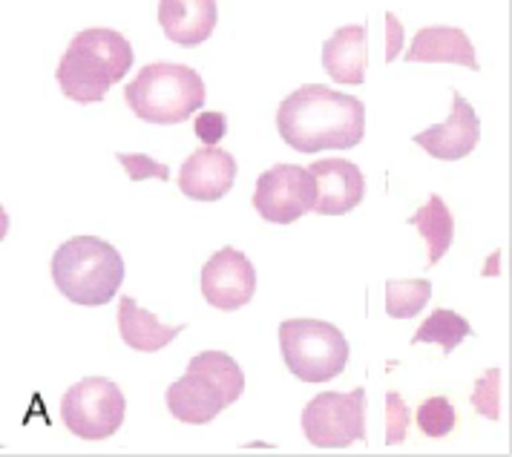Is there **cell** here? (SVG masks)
<instances>
[{
	"label": "cell",
	"instance_id": "7c38bea8",
	"mask_svg": "<svg viewBox=\"0 0 512 457\" xmlns=\"http://www.w3.org/2000/svg\"><path fill=\"white\" fill-rule=\"evenodd\" d=\"M239 164L222 147H202L190 153L179 173V190L193 202H219L231 193Z\"/></svg>",
	"mask_w": 512,
	"mask_h": 457
},
{
	"label": "cell",
	"instance_id": "9c48e42d",
	"mask_svg": "<svg viewBox=\"0 0 512 457\" xmlns=\"http://www.w3.org/2000/svg\"><path fill=\"white\" fill-rule=\"evenodd\" d=\"M202 297L219 311H239L256 294L254 262L233 245H225L210 256L199 276Z\"/></svg>",
	"mask_w": 512,
	"mask_h": 457
},
{
	"label": "cell",
	"instance_id": "8992f818",
	"mask_svg": "<svg viewBox=\"0 0 512 457\" xmlns=\"http://www.w3.org/2000/svg\"><path fill=\"white\" fill-rule=\"evenodd\" d=\"M127 400L107 377H84L61 397V420L81 440H107L121 429Z\"/></svg>",
	"mask_w": 512,
	"mask_h": 457
},
{
	"label": "cell",
	"instance_id": "4fadbf2b",
	"mask_svg": "<svg viewBox=\"0 0 512 457\" xmlns=\"http://www.w3.org/2000/svg\"><path fill=\"white\" fill-rule=\"evenodd\" d=\"M317 184V205L320 216H346L366 196V176L363 170L346 159H323L308 167Z\"/></svg>",
	"mask_w": 512,
	"mask_h": 457
},
{
	"label": "cell",
	"instance_id": "5bb4252c",
	"mask_svg": "<svg viewBox=\"0 0 512 457\" xmlns=\"http://www.w3.org/2000/svg\"><path fill=\"white\" fill-rule=\"evenodd\" d=\"M323 67L337 84H363L369 69V26H340L323 44Z\"/></svg>",
	"mask_w": 512,
	"mask_h": 457
},
{
	"label": "cell",
	"instance_id": "5b68a950",
	"mask_svg": "<svg viewBox=\"0 0 512 457\" xmlns=\"http://www.w3.org/2000/svg\"><path fill=\"white\" fill-rule=\"evenodd\" d=\"M277 337L285 368L303 383H328L349 366L351 345L334 322L285 320Z\"/></svg>",
	"mask_w": 512,
	"mask_h": 457
},
{
	"label": "cell",
	"instance_id": "8fae6325",
	"mask_svg": "<svg viewBox=\"0 0 512 457\" xmlns=\"http://www.w3.org/2000/svg\"><path fill=\"white\" fill-rule=\"evenodd\" d=\"M228 406L231 403H228L225 389L205 368L187 366L185 377H179L167 389V409L179 423H187V426H205L210 420H216Z\"/></svg>",
	"mask_w": 512,
	"mask_h": 457
},
{
	"label": "cell",
	"instance_id": "7402d4cb",
	"mask_svg": "<svg viewBox=\"0 0 512 457\" xmlns=\"http://www.w3.org/2000/svg\"><path fill=\"white\" fill-rule=\"evenodd\" d=\"M415 420H418V429L423 435L438 440V437H446L455 429V420H458V417H455V406H452L446 397L435 394V397H426V400L420 403Z\"/></svg>",
	"mask_w": 512,
	"mask_h": 457
},
{
	"label": "cell",
	"instance_id": "ffe728a7",
	"mask_svg": "<svg viewBox=\"0 0 512 457\" xmlns=\"http://www.w3.org/2000/svg\"><path fill=\"white\" fill-rule=\"evenodd\" d=\"M432 282L429 279H389L386 282V314L392 320H412L429 305Z\"/></svg>",
	"mask_w": 512,
	"mask_h": 457
},
{
	"label": "cell",
	"instance_id": "7a4b0ae2",
	"mask_svg": "<svg viewBox=\"0 0 512 457\" xmlns=\"http://www.w3.org/2000/svg\"><path fill=\"white\" fill-rule=\"evenodd\" d=\"M133 46L130 41L107 26H93L78 32L61 55L55 78L61 92L75 104H98L107 98L130 69H133Z\"/></svg>",
	"mask_w": 512,
	"mask_h": 457
},
{
	"label": "cell",
	"instance_id": "9a60e30c",
	"mask_svg": "<svg viewBox=\"0 0 512 457\" xmlns=\"http://www.w3.org/2000/svg\"><path fill=\"white\" fill-rule=\"evenodd\" d=\"M219 21L216 0H162L159 26L179 46H199L208 41Z\"/></svg>",
	"mask_w": 512,
	"mask_h": 457
},
{
	"label": "cell",
	"instance_id": "2e32d148",
	"mask_svg": "<svg viewBox=\"0 0 512 457\" xmlns=\"http://www.w3.org/2000/svg\"><path fill=\"white\" fill-rule=\"evenodd\" d=\"M409 64H455L478 72L475 46L461 26H426L406 52Z\"/></svg>",
	"mask_w": 512,
	"mask_h": 457
},
{
	"label": "cell",
	"instance_id": "30bf717a",
	"mask_svg": "<svg viewBox=\"0 0 512 457\" xmlns=\"http://www.w3.org/2000/svg\"><path fill=\"white\" fill-rule=\"evenodd\" d=\"M481 138V118L475 107L458 90H452V110L443 124H435L412 138L432 159L461 161L478 147Z\"/></svg>",
	"mask_w": 512,
	"mask_h": 457
},
{
	"label": "cell",
	"instance_id": "e0dca14e",
	"mask_svg": "<svg viewBox=\"0 0 512 457\" xmlns=\"http://www.w3.org/2000/svg\"><path fill=\"white\" fill-rule=\"evenodd\" d=\"M187 325H164L156 320V314H150L147 308H141L133 297H121L118 302V334L127 348L141 351V354H156L164 345H170Z\"/></svg>",
	"mask_w": 512,
	"mask_h": 457
},
{
	"label": "cell",
	"instance_id": "d4e9b609",
	"mask_svg": "<svg viewBox=\"0 0 512 457\" xmlns=\"http://www.w3.org/2000/svg\"><path fill=\"white\" fill-rule=\"evenodd\" d=\"M409 429V406L397 391L386 394V446H400Z\"/></svg>",
	"mask_w": 512,
	"mask_h": 457
},
{
	"label": "cell",
	"instance_id": "ac0fdd59",
	"mask_svg": "<svg viewBox=\"0 0 512 457\" xmlns=\"http://www.w3.org/2000/svg\"><path fill=\"white\" fill-rule=\"evenodd\" d=\"M406 222H409L412 228H418L420 236H423V242H426V253H429L426 265H429V268L438 265L443 256H446V251H449L452 239H455V219H452L446 202H443L438 193H432V196L426 199V205L420 207L418 213H412Z\"/></svg>",
	"mask_w": 512,
	"mask_h": 457
},
{
	"label": "cell",
	"instance_id": "44dd1931",
	"mask_svg": "<svg viewBox=\"0 0 512 457\" xmlns=\"http://www.w3.org/2000/svg\"><path fill=\"white\" fill-rule=\"evenodd\" d=\"M187 366L205 368L210 377L225 389L228 403H236L242 397V391H245V374H242L239 363L233 360L231 354H225V351H202V354L190 357Z\"/></svg>",
	"mask_w": 512,
	"mask_h": 457
},
{
	"label": "cell",
	"instance_id": "52a82bcc",
	"mask_svg": "<svg viewBox=\"0 0 512 457\" xmlns=\"http://www.w3.org/2000/svg\"><path fill=\"white\" fill-rule=\"evenodd\" d=\"M303 435L317 449H346L366 440V389L323 391L303 409Z\"/></svg>",
	"mask_w": 512,
	"mask_h": 457
},
{
	"label": "cell",
	"instance_id": "3957f363",
	"mask_svg": "<svg viewBox=\"0 0 512 457\" xmlns=\"http://www.w3.org/2000/svg\"><path fill=\"white\" fill-rule=\"evenodd\" d=\"M58 294L75 305H107L124 282V259L116 245L98 236H72L49 262Z\"/></svg>",
	"mask_w": 512,
	"mask_h": 457
},
{
	"label": "cell",
	"instance_id": "484cf974",
	"mask_svg": "<svg viewBox=\"0 0 512 457\" xmlns=\"http://www.w3.org/2000/svg\"><path fill=\"white\" fill-rule=\"evenodd\" d=\"M193 133H196V138H199L205 147H216V144L225 138V133H228V118H225V113H216V110L196 115Z\"/></svg>",
	"mask_w": 512,
	"mask_h": 457
},
{
	"label": "cell",
	"instance_id": "277c9868",
	"mask_svg": "<svg viewBox=\"0 0 512 457\" xmlns=\"http://www.w3.org/2000/svg\"><path fill=\"white\" fill-rule=\"evenodd\" d=\"M205 81L193 67L156 61L124 87V101L147 124H182L205 107Z\"/></svg>",
	"mask_w": 512,
	"mask_h": 457
},
{
	"label": "cell",
	"instance_id": "6da1fadb",
	"mask_svg": "<svg viewBox=\"0 0 512 457\" xmlns=\"http://www.w3.org/2000/svg\"><path fill=\"white\" fill-rule=\"evenodd\" d=\"M277 133L300 153L351 150L366 136V104L326 84H303L280 104Z\"/></svg>",
	"mask_w": 512,
	"mask_h": 457
},
{
	"label": "cell",
	"instance_id": "603a6c76",
	"mask_svg": "<svg viewBox=\"0 0 512 457\" xmlns=\"http://www.w3.org/2000/svg\"><path fill=\"white\" fill-rule=\"evenodd\" d=\"M472 406L487 420H501V368H489L475 380Z\"/></svg>",
	"mask_w": 512,
	"mask_h": 457
},
{
	"label": "cell",
	"instance_id": "4316f807",
	"mask_svg": "<svg viewBox=\"0 0 512 457\" xmlns=\"http://www.w3.org/2000/svg\"><path fill=\"white\" fill-rule=\"evenodd\" d=\"M403 46V23L395 12H386V64H395Z\"/></svg>",
	"mask_w": 512,
	"mask_h": 457
},
{
	"label": "cell",
	"instance_id": "ba28073f",
	"mask_svg": "<svg viewBox=\"0 0 512 457\" xmlns=\"http://www.w3.org/2000/svg\"><path fill=\"white\" fill-rule=\"evenodd\" d=\"M317 205V184L308 167L274 164L268 167L254 190L256 213L271 225H294Z\"/></svg>",
	"mask_w": 512,
	"mask_h": 457
},
{
	"label": "cell",
	"instance_id": "d6986e66",
	"mask_svg": "<svg viewBox=\"0 0 512 457\" xmlns=\"http://www.w3.org/2000/svg\"><path fill=\"white\" fill-rule=\"evenodd\" d=\"M466 337H472V325L466 317H461L458 311H449V308H438L432 311L426 322L420 325L412 337V345H441L443 354H452L458 345L464 343Z\"/></svg>",
	"mask_w": 512,
	"mask_h": 457
},
{
	"label": "cell",
	"instance_id": "cb8c5ba5",
	"mask_svg": "<svg viewBox=\"0 0 512 457\" xmlns=\"http://www.w3.org/2000/svg\"><path fill=\"white\" fill-rule=\"evenodd\" d=\"M121 161V167L127 170V179L130 182H144V179H159V182H167L170 179V170L167 164H159L144 153H118L116 156Z\"/></svg>",
	"mask_w": 512,
	"mask_h": 457
}]
</instances>
